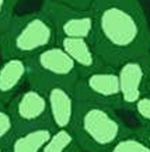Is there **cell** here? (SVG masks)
<instances>
[{
    "instance_id": "15",
    "label": "cell",
    "mask_w": 150,
    "mask_h": 152,
    "mask_svg": "<svg viewBox=\"0 0 150 152\" xmlns=\"http://www.w3.org/2000/svg\"><path fill=\"white\" fill-rule=\"evenodd\" d=\"M14 132V124H13V118H11L7 106L0 102V144L4 145L9 142Z\"/></svg>"
},
{
    "instance_id": "17",
    "label": "cell",
    "mask_w": 150,
    "mask_h": 152,
    "mask_svg": "<svg viewBox=\"0 0 150 152\" xmlns=\"http://www.w3.org/2000/svg\"><path fill=\"white\" fill-rule=\"evenodd\" d=\"M18 0H0V33L4 30L11 17L14 16Z\"/></svg>"
},
{
    "instance_id": "1",
    "label": "cell",
    "mask_w": 150,
    "mask_h": 152,
    "mask_svg": "<svg viewBox=\"0 0 150 152\" xmlns=\"http://www.w3.org/2000/svg\"><path fill=\"white\" fill-rule=\"evenodd\" d=\"M90 42L101 62L118 69L132 59L150 58V26L139 0H94Z\"/></svg>"
},
{
    "instance_id": "6",
    "label": "cell",
    "mask_w": 150,
    "mask_h": 152,
    "mask_svg": "<svg viewBox=\"0 0 150 152\" xmlns=\"http://www.w3.org/2000/svg\"><path fill=\"white\" fill-rule=\"evenodd\" d=\"M76 100L104 104L115 110L122 109V96L118 71L114 68H101L80 76L73 89Z\"/></svg>"
},
{
    "instance_id": "16",
    "label": "cell",
    "mask_w": 150,
    "mask_h": 152,
    "mask_svg": "<svg viewBox=\"0 0 150 152\" xmlns=\"http://www.w3.org/2000/svg\"><path fill=\"white\" fill-rule=\"evenodd\" d=\"M136 120L143 127H150V94H143L142 97L136 102L132 110Z\"/></svg>"
},
{
    "instance_id": "20",
    "label": "cell",
    "mask_w": 150,
    "mask_h": 152,
    "mask_svg": "<svg viewBox=\"0 0 150 152\" xmlns=\"http://www.w3.org/2000/svg\"><path fill=\"white\" fill-rule=\"evenodd\" d=\"M146 94H150V71L147 75V79H146Z\"/></svg>"
},
{
    "instance_id": "5",
    "label": "cell",
    "mask_w": 150,
    "mask_h": 152,
    "mask_svg": "<svg viewBox=\"0 0 150 152\" xmlns=\"http://www.w3.org/2000/svg\"><path fill=\"white\" fill-rule=\"evenodd\" d=\"M7 109L14 124L13 134H20L43 127L54 128L46 94L35 87L28 86L27 89H22L7 104Z\"/></svg>"
},
{
    "instance_id": "12",
    "label": "cell",
    "mask_w": 150,
    "mask_h": 152,
    "mask_svg": "<svg viewBox=\"0 0 150 152\" xmlns=\"http://www.w3.org/2000/svg\"><path fill=\"white\" fill-rule=\"evenodd\" d=\"M54 131V128L43 127L20 134H13L6 144V149L7 152H42Z\"/></svg>"
},
{
    "instance_id": "18",
    "label": "cell",
    "mask_w": 150,
    "mask_h": 152,
    "mask_svg": "<svg viewBox=\"0 0 150 152\" xmlns=\"http://www.w3.org/2000/svg\"><path fill=\"white\" fill-rule=\"evenodd\" d=\"M54 1H59V3L72 6V7L80 9V10H90L94 0H54Z\"/></svg>"
},
{
    "instance_id": "13",
    "label": "cell",
    "mask_w": 150,
    "mask_h": 152,
    "mask_svg": "<svg viewBox=\"0 0 150 152\" xmlns=\"http://www.w3.org/2000/svg\"><path fill=\"white\" fill-rule=\"evenodd\" d=\"M42 152H84L72 130H55Z\"/></svg>"
},
{
    "instance_id": "11",
    "label": "cell",
    "mask_w": 150,
    "mask_h": 152,
    "mask_svg": "<svg viewBox=\"0 0 150 152\" xmlns=\"http://www.w3.org/2000/svg\"><path fill=\"white\" fill-rule=\"evenodd\" d=\"M58 45L66 51V54L69 55L72 59L75 61L77 65L80 76L91 73V72L105 68V65L101 62L96 54V51L91 45L90 39L87 38H67L60 37L58 38Z\"/></svg>"
},
{
    "instance_id": "8",
    "label": "cell",
    "mask_w": 150,
    "mask_h": 152,
    "mask_svg": "<svg viewBox=\"0 0 150 152\" xmlns=\"http://www.w3.org/2000/svg\"><path fill=\"white\" fill-rule=\"evenodd\" d=\"M122 109L132 110L136 102L146 94V79L150 71V58L128 61L118 69Z\"/></svg>"
},
{
    "instance_id": "4",
    "label": "cell",
    "mask_w": 150,
    "mask_h": 152,
    "mask_svg": "<svg viewBox=\"0 0 150 152\" xmlns=\"http://www.w3.org/2000/svg\"><path fill=\"white\" fill-rule=\"evenodd\" d=\"M28 86L46 93L51 87L63 86L73 92L80 71L75 61L58 44L28 59Z\"/></svg>"
},
{
    "instance_id": "14",
    "label": "cell",
    "mask_w": 150,
    "mask_h": 152,
    "mask_svg": "<svg viewBox=\"0 0 150 152\" xmlns=\"http://www.w3.org/2000/svg\"><path fill=\"white\" fill-rule=\"evenodd\" d=\"M105 152H150V148L147 142L133 130L130 134L118 140Z\"/></svg>"
},
{
    "instance_id": "9",
    "label": "cell",
    "mask_w": 150,
    "mask_h": 152,
    "mask_svg": "<svg viewBox=\"0 0 150 152\" xmlns=\"http://www.w3.org/2000/svg\"><path fill=\"white\" fill-rule=\"evenodd\" d=\"M28 59L22 58H6L0 64V102L3 104L10 103L22 86L28 83Z\"/></svg>"
},
{
    "instance_id": "3",
    "label": "cell",
    "mask_w": 150,
    "mask_h": 152,
    "mask_svg": "<svg viewBox=\"0 0 150 152\" xmlns=\"http://www.w3.org/2000/svg\"><path fill=\"white\" fill-rule=\"evenodd\" d=\"M56 42V30L45 13L14 14L0 33V55L3 59H30Z\"/></svg>"
},
{
    "instance_id": "19",
    "label": "cell",
    "mask_w": 150,
    "mask_h": 152,
    "mask_svg": "<svg viewBox=\"0 0 150 152\" xmlns=\"http://www.w3.org/2000/svg\"><path fill=\"white\" fill-rule=\"evenodd\" d=\"M135 131L147 142V145H149V148H150V127H143V125H140L139 128H136Z\"/></svg>"
},
{
    "instance_id": "7",
    "label": "cell",
    "mask_w": 150,
    "mask_h": 152,
    "mask_svg": "<svg viewBox=\"0 0 150 152\" xmlns=\"http://www.w3.org/2000/svg\"><path fill=\"white\" fill-rule=\"evenodd\" d=\"M41 11L52 21L58 38H87L90 39L94 18L91 10H80L54 0H43Z\"/></svg>"
},
{
    "instance_id": "10",
    "label": "cell",
    "mask_w": 150,
    "mask_h": 152,
    "mask_svg": "<svg viewBox=\"0 0 150 152\" xmlns=\"http://www.w3.org/2000/svg\"><path fill=\"white\" fill-rule=\"evenodd\" d=\"M48 99L51 121L55 130H70L75 118L76 99L72 90L63 86L51 87L45 93Z\"/></svg>"
},
{
    "instance_id": "2",
    "label": "cell",
    "mask_w": 150,
    "mask_h": 152,
    "mask_svg": "<svg viewBox=\"0 0 150 152\" xmlns=\"http://www.w3.org/2000/svg\"><path fill=\"white\" fill-rule=\"evenodd\" d=\"M72 132L84 152H105L132 132L117 110L104 104L76 100Z\"/></svg>"
},
{
    "instance_id": "21",
    "label": "cell",
    "mask_w": 150,
    "mask_h": 152,
    "mask_svg": "<svg viewBox=\"0 0 150 152\" xmlns=\"http://www.w3.org/2000/svg\"><path fill=\"white\" fill-rule=\"evenodd\" d=\"M0 152H7L6 147H4V145H1V144H0Z\"/></svg>"
}]
</instances>
